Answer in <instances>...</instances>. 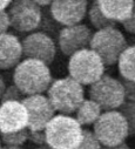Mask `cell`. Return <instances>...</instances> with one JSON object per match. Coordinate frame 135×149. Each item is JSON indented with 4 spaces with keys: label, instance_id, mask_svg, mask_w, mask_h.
Listing matches in <instances>:
<instances>
[{
    "label": "cell",
    "instance_id": "25",
    "mask_svg": "<svg viewBox=\"0 0 135 149\" xmlns=\"http://www.w3.org/2000/svg\"><path fill=\"white\" fill-rule=\"evenodd\" d=\"M122 25H123V28L128 33H132L135 35V0H134V7H133V12H132L130 18L127 19L126 21H123Z\"/></svg>",
    "mask_w": 135,
    "mask_h": 149
},
{
    "label": "cell",
    "instance_id": "15",
    "mask_svg": "<svg viewBox=\"0 0 135 149\" xmlns=\"http://www.w3.org/2000/svg\"><path fill=\"white\" fill-rule=\"evenodd\" d=\"M97 4L107 19L122 24L132 15L134 0H97Z\"/></svg>",
    "mask_w": 135,
    "mask_h": 149
},
{
    "label": "cell",
    "instance_id": "11",
    "mask_svg": "<svg viewBox=\"0 0 135 149\" xmlns=\"http://www.w3.org/2000/svg\"><path fill=\"white\" fill-rule=\"evenodd\" d=\"M28 114L20 101H5L0 104V133L7 134L27 128Z\"/></svg>",
    "mask_w": 135,
    "mask_h": 149
},
{
    "label": "cell",
    "instance_id": "12",
    "mask_svg": "<svg viewBox=\"0 0 135 149\" xmlns=\"http://www.w3.org/2000/svg\"><path fill=\"white\" fill-rule=\"evenodd\" d=\"M87 5V0H53L51 13L61 25L74 26L85 18Z\"/></svg>",
    "mask_w": 135,
    "mask_h": 149
},
{
    "label": "cell",
    "instance_id": "2",
    "mask_svg": "<svg viewBox=\"0 0 135 149\" xmlns=\"http://www.w3.org/2000/svg\"><path fill=\"white\" fill-rule=\"evenodd\" d=\"M46 144L52 149H74L82 136L80 123L70 115H54L45 128Z\"/></svg>",
    "mask_w": 135,
    "mask_h": 149
},
{
    "label": "cell",
    "instance_id": "31",
    "mask_svg": "<svg viewBox=\"0 0 135 149\" xmlns=\"http://www.w3.org/2000/svg\"><path fill=\"white\" fill-rule=\"evenodd\" d=\"M1 149H22L21 147H13V146H5Z\"/></svg>",
    "mask_w": 135,
    "mask_h": 149
},
{
    "label": "cell",
    "instance_id": "10",
    "mask_svg": "<svg viewBox=\"0 0 135 149\" xmlns=\"http://www.w3.org/2000/svg\"><path fill=\"white\" fill-rule=\"evenodd\" d=\"M22 55L26 59H38L51 65L56 54L55 44L51 36L45 33H33L22 40Z\"/></svg>",
    "mask_w": 135,
    "mask_h": 149
},
{
    "label": "cell",
    "instance_id": "29",
    "mask_svg": "<svg viewBox=\"0 0 135 149\" xmlns=\"http://www.w3.org/2000/svg\"><path fill=\"white\" fill-rule=\"evenodd\" d=\"M38 6H47V5H51L53 0H33Z\"/></svg>",
    "mask_w": 135,
    "mask_h": 149
},
{
    "label": "cell",
    "instance_id": "6",
    "mask_svg": "<svg viewBox=\"0 0 135 149\" xmlns=\"http://www.w3.org/2000/svg\"><path fill=\"white\" fill-rule=\"evenodd\" d=\"M94 135L101 146L115 147L125 142L128 135V125L119 110L101 113L94 122Z\"/></svg>",
    "mask_w": 135,
    "mask_h": 149
},
{
    "label": "cell",
    "instance_id": "18",
    "mask_svg": "<svg viewBox=\"0 0 135 149\" xmlns=\"http://www.w3.org/2000/svg\"><path fill=\"white\" fill-rule=\"evenodd\" d=\"M89 20H90V24L99 31V29H102V28H106V27H115V22L107 19L104 13L101 12L100 7H99V4H97V0H94L93 4L90 5V8H89Z\"/></svg>",
    "mask_w": 135,
    "mask_h": 149
},
{
    "label": "cell",
    "instance_id": "1",
    "mask_svg": "<svg viewBox=\"0 0 135 149\" xmlns=\"http://www.w3.org/2000/svg\"><path fill=\"white\" fill-rule=\"evenodd\" d=\"M13 81L26 96L46 92L52 84L48 66L38 59H26L15 66Z\"/></svg>",
    "mask_w": 135,
    "mask_h": 149
},
{
    "label": "cell",
    "instance_id": "9",
    "mask_svg": "<svg viewBox=\"0 0 135 149\" xmlns=\"http://www.w3.org/2000/svg\"><path fill=\"white\" fill-rule=\"evenodd\" d=\"M20 102L25 106L28 114V130H45L47 123L55 114V109L53 108L48 97L41 94L29 95L24 97Z\"/></svg>",
    "mask_w": 135,
    "mask_h": 149
},
{
    "label": "cell",
    "instance_id": "22",
    "mask_svg": "<svg viewBox=\"0 0 135 149\" xmlns=\"http://www.w3.org/2000/svg\"><path fill=\"white\" fill-rule=\"evenodd\" d=\"M24 99V94L18 89V87L15 85L10 86L8 88L5 89L3 97H1V102L5 101H21Z\"/></svg>",
    "mask_w": 135,
    "mask_h": 149
},
{
    "label": "cell",
    "instance_id": "23",
    "mask_svg": "<svg viewBox=\"0 0 135 149\" xmlns=\"http://www.w3.org/2000/svg\"><path fill=\"white\" fill-rule=\"evenodd\" d=\"M123 89H125V100L127 101H134L135 102V82L134 81H128V80H120Z\"/></svg>",
    "mask_w": 135,
    "mask_h": 149
},
{
    "label": "cell",
    "instance_id": "26",
    "mask_svg": "<svg viewBox=\"0 0 135 149\" xmlns=\"http://www.w3.org/2000/svg\"><path fill=\"white\" fill-rule=\"evenodd\" d=\"M10 27V19L8 14L5 11H0V34L6 33Z\"/></svg>",
    "mask_w": 135,
    "mask_h": 149
},
{
    "label": "cell",
    "instance_id": "16",
    "mask_svg": "<svg viewBox=\"0 0 135 149\" xmlns=\"http://www.w3.org/2000/svg\"><path fill=\"white\" fill-rule=\"evenodd\" d=\"M102 109L100 108V106L93 101V100H84L82 103L79 106L77 109V118L75 120L80 123V126H89L94 125V122L99 119L101 115Z\"/></svg>",
    "mask_w": 135,
    "mask_h": 149
},
{
    "label": "cell",
    "instance_id": "21",
    "mask_svg": "<svg viewBox=\"0 0 135 149\" xmlns=\"http://www.w3.org/2000/svg\"><path fill=\"white\" fill-rule=\"evenodd\" d=\"M101 144L94 133L89 129H82V136L79 144L74 149H100Z\"/></svg>",
    "mask_w": 135,
    "mask_h": 149
},
{
    "label": "cell",
    "instance_id": "14",
    "mask_svg": "<svg viewBox=\"0 0 135 149\" xmlns=\"http://www.w3.org/2000/svg\"><path fill=\"white\" fill-rule=\"evenodd\" d=\"M22 56V46L15 35L0 34V69L6 70L15 67Z\"/></svg>",
    "mask_w": 135,
    "mask_h": 149
},
{
    "label": "cell",
    "instance_id": "33",
    "mask_svg": "<svg viewBox=\"0 0 135 149\" xmlns=\"http://www.w3.org/2000/svg\"><path fill=\"white\" fill-rule=\"evenodd\" d=\"M3 148V146H1V140H0V149H1Z\"/></svg>",
    "mask_w": 135,
    "mask_h": 149
},
{
    "label": "cell",
    "instance_id": "28",
    "mask_svg": "<svg viewBox=\"0 0 135 149\" xmlns=\"http://www.w3.org/2000/svg\"><path fill=\"white\" fill-rule=\"evenodd\" d=\"M12 3V0H0V11H5L6 7H8Z\"/></svg>",
    "mask_w": 135,
    "mask_h": 149
},
{
    "label": "cell",
    "instance_id": "7",
    "mask_svg": "<svg viewBox=\"0 0 135 149\" xmlns=\"http://www.w3.org/2000/svg\"><path fill=\"white\" fill-rule=\"evenodd\" d=\"M88 94L89 99L105 111L115 110L125 102V89L121 81L105 74L90 85Z\"/></svg>",
    "mask_w": 135,
    "mask_h": 149
},
{
    "label": "cell",
    "instance_id": "4",
    "mask_svg": "<svg viewBox=\"0 0 135 149\" xmlns=\"http://www.w3.org/2000/svg\"><path fill=\"white\" fill-rule=\"evenodd\" d=\"M70 77L82 86L96 82L105 73V65L101 58L88 48L80 49L71 55L68 62Z\"/></svg>",
    "mask_w": 135,
    "mask_h": 149
},
{
    "label": "cell",
    "instance_id": "32",
    "mask_svg": "<svg viewBox=\"0 0 135 149\" xmlns=\"http://www.w3.org/2000/svg\"><path fill=\"white\" fill-rule=\"evenodd\" d=\"M35 149H52V148H49L48 146H40V147L35 148Z\"/></svg>",
    "mask_w": 135,
    "mask_h": 149
},
{
    "label": "cell",
    "instance_id": "5",
    "mask_svg": "<svg viewBox=\"0 0 135 149\" xmlns=\"http://www.w3.org/2000/svg\"><path fill=\"white\" fill-rule=\"evenodd\" d=\"M89 47L101 58L105 66H113L128 46L123 34L119 29L115 27H106L92 35Z\"/></svg>",
    "mask_w": 135,
    "mask_h": 149
},
{
    "label": "cell",
    "instance_id": "24",
    "mask_svg": "<svg viewBox=\"0 0 135 149\" xmlns=\"http://www.w3.org/2000/svg\"><path fill=\"white\" fill-rule=\"evenodd\" d=\"M28 140L32 141L37 146H47L46 144V136H45V130L40 132H32L28 130Z\"/></svg>",
    "mask_w": 135,
    "mask_h": 149
},
{
    "label": "cell",
    "instance_id": "8",
    "mask_svg": "<svg viewBox=\"0 0 135 149\" xmlns=\"http://www.w3.org/2000/svg\"><path fill=\"white\" fill-rule=\"evenodd\" d=\"M10 26L18 32H31L41 22V10L33 0H12L8 10Z\"/></svg>",
    "mask_w": 135,
    "mask_h": 149
},
{
    "label": "cell",
    "instance_id": "19",
    "mask_svg": "<svg viewBox=\"0 0 135 149\" xmlns=\"http://www.w3.org/2000/svg\"><path fill=\"white\" fill-rule=\"evenodd\" d=\"M119 111L126 119L128 125V135L135 136V102L126 101L119 107Z\"/></svg>",
    "mask_w": 135,
    "mask_h": 149
},
{
    "label": "cell",
    "instance_id": "20",
    "mask_svg": "<svg viewBox=\"0 0 135 149\" xmlns=\"http://www.w3.org/2000/svg\"><path fill=\"white\" fill-rule=\"evenodd\" d=\"M0 140H1L6 146L20 147L28 140V128H25L19 132L3 134L0 133Z\"/></svg>",
    "mask_w": 135,
    "mask_h": 149
},
{
    "label": "cell",
    "instance_id": "13",
    "mask_svg": "<svg viewBox=\"0 0 135 149\" xmlns=\"http://www.w3.org/2000/svg\"><path fill=\"white\" fill-rule=\"evenodd\" d=\"M92 32L86 25H74L62 28L59 34V47L66 56L87 48L92 39Z\"/></svg>",
    "mask_w": 135,
    "mask_h": 149
},
{
    "label": "cell",
    "instance_id": "27",
    "mask_svg": "<svg viewBox=\"0 0 135 149\" xmlns=\"http://www.w3.org/2000/svg\"><path fill=\"white\" fill-rule=\"evenodd\" d=\"M100 149H129V147L123 142L119 146H115V147H105V146H101Z\"/></svg>",
    "mask_w": 135,
    "mask_h": 149
},
{
    "label": "cell",
    "instance_id": "30",
    "mask_svg": "<svg viewBox=\"0 0 135 149\" xmlns=\"http://www.w3.org/2000/svg\"><path fill=\"white\" fill-rule=\"evenodd\" d=\"M5 89H6V86H5L4 78H3L1 75H0V100H1V97H3V94H4Z\"/></svg>",
    "mask_w": 135,
    "mask_h": 149
},
{
    "label": "cell",
    "instance_id": "17",
    "mask_svg": "<svg viewBox=\"0 0 135 149\" xmlns=\"http://www.w3.org/2000/svg\"><path fill=\"white\" fill-rule=\"evenodd\" d=\"M118 68L122 79L135 82V45L127 47L120 54Z\"/></svg>",
    "mask_w": 135,
    "mask_h": 149
},
{
    "label": "cell",
    "instance_id": "3",
    "mask_svg": "<svg viewBox=\"0 0 135 149\" xmlns=\"http://www.w3.org/2000/svg\"><path fill=\"white\" fill-rule=\"evenodd\" d=\"M47 97L53 108L63 115L75 113L79 106L85 100V92L82 85L77 82L73 78L55 80L47 89Z\"/></svg>",
    "mask_w": 135,
    "mask_h": 149
}]
</instances>
